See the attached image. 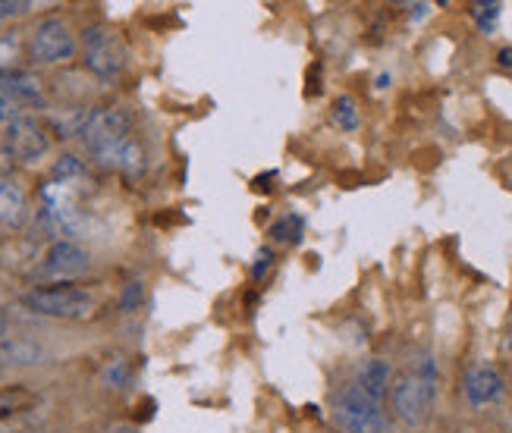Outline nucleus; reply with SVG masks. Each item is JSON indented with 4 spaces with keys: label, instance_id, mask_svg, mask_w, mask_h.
<instances>
[{
    "label": "nucleus",
    "instance_id": "nucleus-14",
    "mask_svg": "<svg viewBox=\"0 0 512 433\" xmlns=\"http://www.w3.org/2000/svg\"><path fill=\"white\" fill-rule=\"evenodd\" d=\"M330 120H333V126L343 129V132H355V129H359L362 117H359V104H355V98L352 95H340L337 101H333Z\"/></svg>",
    "mask_w": 512,
    "mask_h": 433
},
{
    "label": "nucleus",
    "instance_id": "nucleus-17",
    "mask_svg": "<svg viewBox=\"0 0 512 433\" xmlns=\"http://www.w3.org/2000/svg\"><path fill=\"white\" fill-rule=\"evenodd\" d=\"M32 402H35V396L26 393V390H19V386H13V390H0V418L26 412Z\"/></svg>",
    "mask_w": 512,
    "mask_h": 433
},
{
    "label": "nucleus",
    "instance_id": "nucleus-12",
    "mask_svg": "<svg viewBox=\"0 0 512 433\" xmlns=\"http://www.w3.org/2000/svg\"><path fill=\"white\" fill-rule=\"evenodd\" d=\"M92 113H85L79 107H63V110H54L48 117V126L60 135V139H73V135H82L85 123Z\"/></svg>",
    "mask_w": 512,
    "mask_h": 433
},
{
    "label": "nucleus",
    "instance_id": "nucleus-5",
    "mask_svg": "<svg viewBox=\"0 0 512 433\" xmlns=\"http://www.w3.org/2000/svg\"><path fill=\"white\" fill-rule=\"evenodd\" d=\"M337 421L346 433H387L384 405L349 383L337 396Z\"/></svg>",
    "mask_w": 512,
    "mask_h": 433
},
{
    "label": "nucleus",
    "instance_id": "nucleus-28",
    "mask_svg": "<svg viewBox=\"0 0 512 433\" xmlns=\"http://www.w3.org/2000/svg\"><path fill=\"white\" fill-rule=\"evenodd\" d=\"M114 433H136V430H132V427H117Z\"/></svg>",
    "mask_w": 512,
    "mask_h": 433
},
{
    "label": "nucleus",
    "instance_id": "nucleus-30",
    "mask_svg": "<svg viewBox=\"0 0 512 433\" xmlns=\"http://www.w3.org/2000/svg\"><path fill=\"white\" fill-rule=\"evenodd\" d=\"M0 252H4V239H0Z\"/></svg>",
    "mask_w": 512,
    "mask_h": 433
},
{
    "label": "nucleus",
    "instance_id": "nucleus-15",
    "mask_svg": "<svg viewBox=\"0 0 512 433\" xmlns=\"http://www.w3.org/2000/svg\"><path fill=\"white\" fill-rule=\"evenodd\" d=\"M0 349H4L7 364H38L44 358V352L26 339H0Z\"/></svg>",
    "mask_w": 512,
    "mask_h": 433
},
{
    "label": "nucleus",
    "instance_id": "nucleus-3",
    "mask_svg": "<svg viewBox=\"0 0 512 433\" xmlns=\"http://www.w3.org/2000/svg\"><path fill=\"white\" fill-rule=\"evenodd\" d=\"M22 305L41 317H60V321H82L92 314L95 295L79 286H38L22 295Z\"/></svg>",
    "mask_w": 512,
    "mask_h": 433
},
{
    "label": "nucleus",
    "instance_id": "nucleus-8",
    "mask_svg": "<svg viewBox=\"0 0 512 433\" xmlns=\"http://www.w3.org/2000/svg\"><path fill=\"white\" fill-rule=\"evenodd\" d=\"M88 267H92V255H88L79 242L60 239V242H54L48 248V252H44L38 277L41 280H54V283H66V280L82 277Z\"/></svg>",
    "mask_w": 512,
    "mask_h": 433
},
{
    "label": "nucleus",
    "instance_id": "nucleus-7",
    "mask_svg": "<svg viewBox=\"0 0 512 433\" xmlns=\"http://www.w3.org/2000/svg\"><path fill=\"white\" fill-rule=\"evenodd\" d=\"M4 148H7V154L13 157V161L35 164V161H41L44 154H48L51 132L35 117H16L4 132Z\"/></svg>",
    "mask_w": 512,
    "mask_h": 433
},
{
    "label": "nucleus",
    "instance_id": "nucleus-1",
    "mask_svg": "<svg viewBox=\"0 0 512 433\" xmlns=\"http://www.w3.org/2000/svg\"><path fill=\"white\" fill-rule=\"evenodd\" d=\"M434 390H437V364L431 355L415 358V368L399 374L390 386V402L396 418L406 427L428 424L434 408Z\"/></svg>",
    "mask_w": 512,
    "mask_h": 433
},
{
    "label": "nucleus",
    "instance_id": "nucleus-2",
    "mask_svg": "<svg viewBox=\"0 0 512 433\" xmlns=\"http://www.w3.org/2000/svg\"><path fill=\"white\" fill-rule=\"evenodd\" d=\"M79 139L85 142V151L92 154L98 164L117 167L123 148L136 139V135H132V113L123 107L95 110L92 117H88Z\"/></svg>",
    "mask_w": 512,
    "mask_h": 433
},
{
    "label": "nucleus",
    "instance_id": "nucleus-32",
    "mask_svg": "<svg viewBox=\"0 0 512 433\" xmlns=\"http://www.w3.org/2000/svg\"><path fill=\"white\" fill-rule=\"evenodd\" d=\"M509 346H512V343H509Z\"/></svg>",
    "mask_w": 512,
    "mask_h": 433
},
{
    "label": "nucleus",
    "instance_id": "nucleus-25",
    "mask_svg": "<svg viewBox=\"0 0 512 433\" xmlns=\"http://www.w3.org/2000/svg\"><path fill=\"white\" fill-rule=\"evenodd\" d=\"M32 4H26V0H0V22L4 19H16L22 13H29Z\"/></svg>",
    "mask_w": 512,
    "mask_h": 433
},
{
    "label": "nucleus",
    "instance_id": "nucleus-11",
    "mask_svg": "<svg viewBox=\"0 0 512 433\" xmlns=\"http://www.w3.org/2000/svg\"><path fill=\"white\" fill-rule=\"evenodd\" d=\"M29 220V195L26 189L13 179L0 182V226L7 230H19L22 223Z\"/></svg>",
    "mask_w": 512,
    "mask_h": 433
},
{
    "label": "nucleus",
    "instance_id": "nucleus-31",
    "mask_svg": "<svg viewBox=\"0 0 512 433\" xmlns=\"http://www.w3.org/2000/svg\"><path fill=\"white\" fill-rule=\"evenodd\" d=\"M0 433H10V430H7V427H0Z\"/></svg>",
    "mask_w": 512,
    "mask_h": 433
},
{
    "label": "nucleus",
    "instance_id": "nucleus-20",
    "mask_svg": "<svg viewBox=\"0 0 512 433\" xmlns=\"http://www.w3.org/2000/svg\"><path fill=\"white\" fill-rule=\"evenodd\" d=\"M82 170H85V164L79 161L76 154H63V157H57V164H54V179H60V182L76 179V176H82Z\"/></svg>",
    "mask_w": 512,
    "mask_h": 433
},
{
    "label": "nucleus",
    "instance_id": "nucleus-16",
    "mask_svg": "<svg viewBox=\"0 0 512 433\" xmlns=\"http://www.w3.org/2000/svg\"><path fill=\"white\" fill-rule=\"evenodd\" d=\"M302 226H305V220L299 217V214H286L283 220H277V223H271V239L274 242H283V245H296L299 239H302Z\"/></svg>",
    "mask_w": 512,
    "mask_h": 433
},
{
    "label": "nucleus",
    "instance_id": "nucleus-19",
    "mask_svg": "<svg viewBox=\"0 0 512 433\" xmlns=\"http://www.w3.org/2000/svg\"><path fill=\"white\" fill-rule=\"evenodd\" d=\"M145 302V283L142 280H132L123 286V295H120V308L123 311H139Z\"/></svg>",
    "mask_w": 512,
    "mask_h": 433
},
{
    "label": "nucleus",
    "instance_id": "nucleus-23",
    "mask_svg": "<svg viewBox=\"0 0 512 433\" xmlns=\"http://www.w3.org/2000/svg\"><path fill=\"white\" fill-rule=\"evenodd\" d=\"M274 261H277L274 248L271 245H261L258 252H255V261H252V280H264L267 270L274 267Z\"/></svg>",
    "mask_w": 512,
    "mask_h": 433
},
{
    "label": "nucleus",
    "instance_id": "nucleus-27",
    "mask_svg": "<svg viewBox=\"0 0 512 433\" xmlns=\"http://www.w3.org/2000/svg\"><path fill=\"white\" fill-rule=\"evenodd\" d=\"M7 327H10V317H7V308H0V339H4Z\"/></svg>",
    "mask_w": 512,
    "mask_h": 433
},
{
    "label": "nucleus",
    "instance_id": "nucleus-6",
    "mask_svg": "<svg viewBox=\"0 0 512 433\" xmlns=\"http://www.w3.org/2000/svg\"><path fill=\"white\" fill-rule=\"evenodd\" d=\"M29 54H32L35 63H66V60H73V54H76V35L57 16L41 19L35 26V32H32Z\"/></svg>",
    "mask_w": 512,
    "mask_h": 433
},
{
    "label": "nucleus",
    "instance_id": "nucleus-26",
    "mask_svg": "<svg viewBox=\"0 0 512 433\" xmlns=\"http://www.w3.org/2000/svg\"><path fill=\"white\" fill-rule=\"evenodd\" d=\"M497 63H500V66H512V48H500Z\"/></svg>",
    "mask_w": 512,
    "mask_h": 433
},
{
    "label": "nucleus",
    "instance_id": "nucleus-29",
    "mask_svg": "<svg viewBox=\"0 0 512 433\" xmlns=\"http://www.w3.org/2000/svg\"><path fill=\"white\" fill-rule=\"evenodd\" d=\"M7 368V361H4V349H0V371H4Z\"/></svg>",
    "mask_w": 512,
    "mask_h": 433
},
{
    "label": "nucleus",
    "instance_id": "nucleus-24",
    "mask_svg": "<svg viewBox=\"0 0 512 433\" xmlns=\"http://www.w3.org/2000/svg\"><path fill=\"white\" fill-rule=\"evenodd\" d=\"M16 57H19V38L16 35L0 38V73H7Z\"/></svg>",
    "mask_w": 512,
    "mask_h": 433
},
{
    "label": "nucleus",
    "instance_id": "nucleus-18",
    "mask_svg": "<svg viewBox=\"0 0 512 433\" xmlns=\"http://www.w3.org/2000/svg\"><path fill=\"white\" fill-rule=\"evenodd\" d=\"M129 377H132V368L126 358H110L101 371V380H104V386H110V390H123Z\"/></svg>",
    "mask_w": 512,
    "mask_h": 433
},
{
    "label": "nucleus",
    "instance_id": "nucleus-9",
    "mask_svg": "<svg viewBox=\"0 0 512 433\" xmlns=\"http://www.w3.org/2000/svg\"><path fill=\"white\" fill-rule=\"evenodd\" d=\"M462 393L472 408H487V405H497L506 396V383H503L500 371L491 368V364H475L462 380Z\"/></svg>",
    "mask_w": 512,
    "mask_h": 433
},
{
    "label": "nucleus",
    "instance_id": "nucleus-10",
    "mask_svg": "<svg viewBox=\"0 0 512 433\" xmlns=\"http://www.w3.org/2000/svg\"><path fill=\"white\" fill-rule=\"evenodd\" d=\"M352 383L359 386L362 393H368L374 402L384 405V399L390 396V386H393V371L384 358H368V361H362V368Z\"/></svg>",
    "mask_w": 512,
    "mask_h": 433
},
{
    "label": "nucleus",
    "instance_id": "nucleus-13",
    "mask_svg": "<svg viewBox=\"0 0 512 433\" xmlns=\"http://www.w3.org/2000/svg\"><path fill=\"white\" fill-rule=\"evenodd\" d=\"M7 88H10V95L22 104H44V88L41 82L32 76V73H7Z\"/></svg>",
    "mask_w": 512,
    "mask_h": 433
},
{
    "label": "nucleus",
    "instance_id": "nucleus-4",
    "mask_svg": "<svg viewBox=\"0 0 512 433\" xmlns=\"http://www.w3.org/2000/svg\"><path fill=\"white\" fill-rule=\"evenodd\" d=\"M82 48H85L88 73L104 82L117 79L129 63V51H126L123 38L110 26H88L82 32Z\"/></svg>",
    "mask_w": 512,
    "mask_h": 433
},
{
    "label": "nucleus",
    "instance_id": "nucleus-22",
    "mask_svg": "<svg viewBox=\"0 0 512 433\" xmlns=\"http://www.w3.org/2000/svg\"><path fill=\"white\" fill-rule=\"evenodd\" d=\"M16 117H19V101L10 95L7 82L0 79V126H10Z\"/></svg>",
    "mask_w": 512,
    "mask_h": 433
},
{
    "label": "nucleus",
    "instance_id": "nucleus-21",
    "mask_svg": "<svg viewBox=\"0 0 512 433\" xmlns=\"http://www.w3.org/2000/svg\"><path fill=\"white\" fill-rule=\"evenodd\" d=\"M472 16H475V22L481 26V32L491 35L497 29V19H500V4H475Z\"/></svg>",
    "mask_w": 512,
    "mask_h": 433
}]
</instances>
